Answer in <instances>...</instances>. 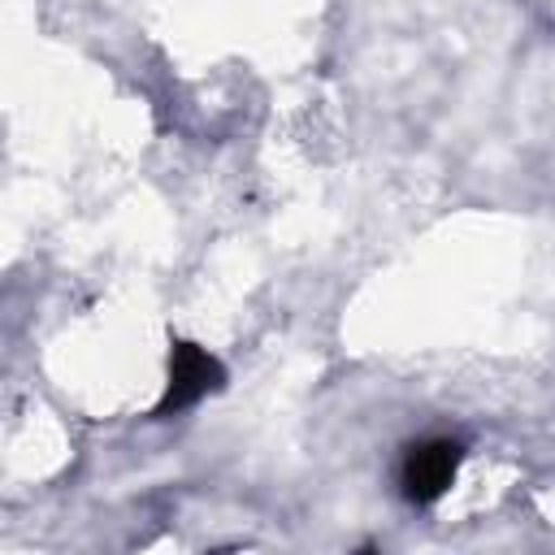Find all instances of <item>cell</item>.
Segmentation results:
<instances>
[{
	"instance_id": "cell-1",
	"label": "cell",
	"mask_w": 555,
	"mask_h": 555,
	"mask_svg": "<svg viewBox=\"0 0 555 555\" xmlns=\"http://www.w3.org/2000/svg\"><path fill=\"white\" fill-rule=\"evenodd\" d=\"M221 382H225L221 360H217L212 351H204L199 343L178 338V343L169 347V382H165V395H160V403H156V416H173V412L199 403L204 395L221 390Z\"/></svg>"
},
{
	"instance_id": "cell-2",
	"label": "cell",
	"mask_w": 555,
	"mask_h": 555,
	"mask_svg": "<svg viewBox=\"0 0 555 555\" xmlns=\"http://www.w3.org/2000/svg\"><path fill=\"white\" fill-rule=\"evenodd\" d=\"M460 442L451 438H425V442H412L403 451V464H399V486H403V499L408 503H434L447 494V486L455 481V468H460Z\"/></svg>"
}]
</instances>
